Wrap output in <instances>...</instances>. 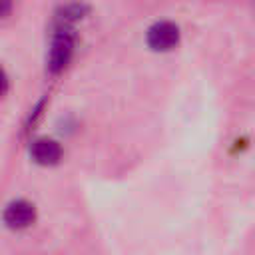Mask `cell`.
<instances>
[{
	"label": "cell",
	"mask_w": 255,
	"mask_h": 255,
	"mask_svg": "<svg viewBox=\"0 0 255 255\" xmlns=\"http://www.w3.org/2000/svg\"><path fill=\"white\" fill-rule=\"evenodd\" d=\"M147 46L155 52H167L179 42V28L173 22H157L147 30Z\"/></svg>",
	"instance_id": "7a4b0ae2"
},
{
	"label": "cell",
	"mask_w": 255,
	"mask_h": 255,
	"mask_svg": "<svg viewBox=\"0 0 255 255\" xmlns=\"http://www.w3.org/2000/svg\"><path fill=\"white\" fill-rule=\"evenodd\" d=\"M8 90V78H6V74H4V70L0 68V96L4 94Z\"/></svg>",
	"instance_id": "8992f818"
},
{
	"label": "cell",
	"mask_w": 255,
	"mask_h": 255,
	"mask_svg": "<svg viewBox=\"0 0 255 255\" xmlns=\"http://www.w3.org/2000/svg\"><path fill=\"white\" fill-rule=\"evenodd\" d=\"M30 153H32V159L40 165H54L60 161L62 157V147L58 141L54 139H48V137H40L32 143L30 147Z\"/></svg>",
	"instance_id": "277c9868"
},
{
	"label": "cell",
	"mask_w": 255,
	"mask_h": 255,
	"mask_svg": "<svg viewBox=\"0 0 255 255\" xmlns=\"http://www.w3.org/2000/svg\"><path fill=\"white\" fill-rule=\"evenodd\" d=\"M74 52V34L68 26V22H62L54 40H52V48H50V58H48V70L52 74L62 72Z\"/></svg>",
	"instance_id": "6da1fadb"
},
{
	"label": "cell",
	"mask_w": 255,
	"mask_h": 255,
	"mask_svg": "<svg viewBox=\"0 0 255 255\" xmlns=\"http://www.w3.org/2000/svg\"><path fill=\"white\" fill-rule=\"evenodd\" d=\"M10 10H12V0H0V18L10 14Z\"/></svg>",
	"instance_id": "5b68a950"
},
{
	"label": "cell",
	"mask_w": 255,
	"mask_h": 255,
	"mask_svg": "<svg viewBox=\"0 0 255 255\" xmlns=\"http://www.w3.org/2000/svg\"><path fill=\"white\" fill-rule=\"evenodd\" d=\"M34 219H36V209L30 201L24 199L12 201L4 211V223L12 229H26L34 223Z\"/></svg>",
	"instance_id": "3957f363"
}]
</instances>
